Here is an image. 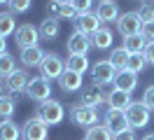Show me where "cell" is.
Masks as SVG:
<instances>
[{"mask_svg":"<svg viewBox=\"0 0 154 140\" xmlns=\"http://www.w3.org/2000/svg\"><path fill=\"white\" fill-rule=\"evenodd\" d=\"M68 114H70V119H72L75 126H79V129H84V131L91 129V126H96L98 119H100L98 107H89V105H84V103H75V105H70Z\"/></svg>","mask_w":154,"mask_h":140,"instance_id":"cell-1","label":"cell"},{"mask_svg":"<svg viewBox=\"0 0 154 140\" xmlns=\"http://www.w3.org/2000/svg\"><path fill=\"white\" fill-rule=\"evenodd\" d=\"M35 117H38V119H42L47 126H56V124H61V121H63L66 110H63V105H61L58 101L49 98V101H45V103H38Z\"/></svg>","mask_w":154,"mask_h":140,"instance_id":"cell-2","label":"cell"},{"mask_svg":"<svg viewBox=\"0 0 154 140\" xmlns=\"http://www.w3.org/2000/svg\"><path fill=\"white\" fill-rule=\"evenodd\" d=\"M66 73V61L61 58L58 54H47L45 56V61L40 63V77H45V79H58L61 75Z\"/></svg>","mask_w":154,"mask_h":140,"instance_id":"cell-3","label":"cell"},{"mask_svg":"<svg viewBox=\"0 0 154 140\" xmlns=\"http://www.w3.org/2000/svg\"><path fill=\"white\" fill-rule=\"evenodd\" d=\"M26 98L35 103H45L51 98V82L45 77H30L28 86H26Z\"/></svg>","mask_w":154,"mask_h":140,"instance_id":"cell-4","label":"cell"},{"mask_svg":"<svg viewBox=\"0 0 154 140\" xmlns=\"http://www.w3.org/2000/svg\"><path fill=\"white\" fill-rule=\"evenodd\" d=\"M149 112H152V110H149L143 101L131 103L128 110H126V119H128V124H131V129H143V126H147L149 119H152Z\"/></svg>","mask_w":154,"mask_h":140,"instance_id":"cell-5","label":"cell"},{"mask_svg":"<svg viewBox=\"0 0 154 140\" xmlns=\"http://www.w3.org/2000/svg\"><path fill=\"white\" fill-rule=\"evenodd\" d=\"M47 135H49V126L38 117L26 119L21 126V138L23 140H47Z\"/></svg>","mask_w":154,"mask_h":140,"instance_id":"cell-6","label":"cell"},{"mask_svg":"<svg viewBox=\"0 0 154 140\" xmlns=\"http://www.w3.org/2000/svg\"><path fill=\"white\" fill-rule=\"evenodd\" d=\"M115 77H117V68L110 61H96L91 65V79H94V84H100V86L115 84Z\"/></svg>","mask_w":154,"mask_h":140,"instance_id":"cell-7","label":"cell"},{"mask_svg":"<svg viewBox=\"0 0 154 140\" xmlns=\"http://www.w3.org/2000/svg\"><path fill=\"white\" fill-rule=\"evenodd\" d=\"M117 30L122 33V37H128V35H135L143 30V19L138 12H124L122 17L117 19Z\"/></svg>","mask_w":154,"mask_h":140,"instance_id":"cell-8","label":"cell"},{"mask_svg":"<svg viewBox=\"0 0 154 140\" xmlns=\"http://www.w3.org/2000/svg\"><path fill=\"white\" fill-rule=\"evenodd\" d=\"M14 40L21 49H28V47H38V40H40V30L33 23H21L14 33Z\"/></svg>","mask_w":154,"mask_h":140,"instance_id":"cell-9","label":"cell"},{"mask_svg":"<svg viewBox=\"0 0 154 140\" xmlns=\"http://www.w3.org/2000/svg\"><path fill=\"white\" fill-rule=\"evenodd\" d=\"M66 49H68V56H87L89 49H91V37L82 35V33L75 30V33L66 40Z\"/></svg>","mask_w":154,"mask_h":140,"instance_id":"cell-10","label":"cell"},{"mask_svg":"<svg viewBox=\"0 0 154 140\" xmlns=\"http://www.w3.org/2000/svg\"><path fill=\"white\" fill-rule=\"evenodd\" d=\"M105 129L112 133V135H119V133H124V131L131 129V124L126 119V112L122 110H107L105 112Z\"/></svg>","mask_w":154,"mask_h":140,"instance_id":"cell-11","label":"cell"},{"mask_svg":"<svg viewBox=\"0 0 154 140\" xmlns=\"http://www.w3.org/2000/svg\"><path fill=\"white\" fill-rule=\"evenodd\" d=\"M79 103H84L89 107H98V105L107 103V93H105V89H103L100 84H87V86L82 89Z\"/></svg>","mask_w":154,"mask_h":140,"instance_id":"cell-12","label":"cell"},{"mask_svg":"<svg viewBox=\"0 0 154 140\" xmlns=\"http://www.w3.org/2000/svg\"><path fill=\"white\" fill-rule=\"evenodd\" d=\"M98 28H100V19L96 17V12H87V14H79L75 19V30L82 35H94Z\"/></svg>","mask_w":154,"mask_h":140,"instance_id":"cell-13","label":"cell"},{"mask_svg":"<svg viewBox=\"0 0 154 140\" xmlns=\"http://www.w3.org/2000/svg\"><path fill=\"white\" fill-rule=\"evenodd\" d=\"M96 17L100 19V23H117V19L122 17L119 14V5L115 0H107V2H100L96 9Z\"/></svg>","mask_w":154,"mask_h":140,"instance_id":"cell-14","label":"cell"},{"mask_svg":"<svg viewBox=\"0 0 154 140\" xmlns=\"http://www.w3.org/2000/svg\"><path fill=\"white\" fill-rule=\"evenodd\" d=\"M131 103H133V101H131V93L122 91V89H112V91L107 93V107H110V110H122V112H126Z\"/></svg>","mask_w":154,"mask_h":140,"instance_id":"cell-15","label":"cell"},{"mask_svg":"<svg viewBox=\"0 0 154 140\" xmlns=\"http://www.w3.org/2000/svg\"><path fill=\"white\" fill-rule=\"evenodd\" d=\"M135 86H138V75H135V73H131L128 68L117 73V77H115V89H122V91H126V93H133Z\"/></svg>","mask_w":154,"mask_h":140,"instance_id":"cell-16","label":"cell"},{"mask_svg":"<svg viewBox=\"0 0 154 140\" xmlns=\"http://www.w3.org/2000/svg\"><path fill=\"white\" fill-rule=\"evenodd\" d=\"M5 82H7V91H10V93H19V91H26L30 77H28L26 70H14Z\"/></svg>","mask_w":154,"mask_h":140,"instance_id":"cell-17","label":"cell"},{"mask_svg":"<svg viewBox=\"0 0 154 140\" xmlns=\"http://www.w3.org/2000/svg\"><path fill=\"white\" fill-rule=\"evenodd\" d=\"M58 86H61L66 93L79 91V89H82V75H79V73H72V70H66V73L58 77Z\"/></svg>","mask_w":154,"mask_h":140,"instance_id":"cell-18","label":"cell"},{"mask_svg":"<svg viewBox=\"0 0 154 140\" xmlns=\"http://www.w3.org/2000/svg\"><path fill=\"white\" fill-rule=\"evenodd\" d=\"M45 51L40 47H28V49H21V63L26 68H40V63L45 61Z\"/></svg>","mask_w":154,"mask_h":140,"instance_id":"cell-19","label":"cell"},{"mask_svg":"<svg viewBox=\"0 0 154 140\" xmlns=\"http://www.w3.org/2000/svg\"><path fill=\"white\" fill-rule=\"evenodd\" d=\"M147 40H145L143 33H135V35H128L124 37V49L128 51V54L133 56V54H145V49H147Z\"/></svg>","mask_w":154,"mask_h":140,"instance_id":"cell-20","label":"cell"},{"mask_svg":"<svg viewBox=\"0 0 154 140\" xmlns=\"http://www.w3.org/2000/svg\"><path fill=\"white\" fill-rule=\"evenodd\" d=\"M47 12H49V17H54V19H77L79 17L72 5H58L54 0L47 2Z\"/></svg>","mask_w":154,"mask_h":140,"instance_id":"cell-21","label":"cell"},{"mask_svg":"<svg viewBox=\"0 0 154 140\" xmlns=\"http://www.w3.org/2000/svg\"><path fill=\"white\" fill-rule=\"evenodd\" d=\"M91 47H96V49H110L112 47V30L107 26H100L91 35Z\"/></svg>","mask_w":154,"mask_h":140,"instance_id":"cell-22","label":"cell"},{"mask_svg":"<svg viewBox=\"0 0 154 140\" xmlns=\"http://www.w3.org/2000/svg\"><path fill=\"white\" fill-rule=\"evenodd\" d=\"M40 37H45V40H54V37H58V33H61V23H58V19L54 17H47L42 23H40Z\"/></svg>","mask_w":154,"mask_h":140,"instance_id":"cell-23","label":"cell"},{"mask_svg":"<svg viewBox=\"0 0 154 140\" xmlns=\"http://www.w3.org/2000/svg\"><path fill=\"white\" fill-rule=\"evenodd\" d=\"M19 138H21V129L14 124V119L0 121V140H19Z\"/></svg>","mask_w":154,"mask_h":140,"instance_id":"cell-24","label":"cell"},{"mask_svg":"<svg viewBox=\"0 0 154 140\" xmlns=\"http://www.w3.org/2000/svg\"><path fill=\"white\" fill-rule=\"evenodd\" d=\"M17 19L12 12H0V37H7L12 33H17Z\"/></svg>","mask_w":154,"mask_h":140,"instance_id":"cell-25","label":"cell"},{"mask_svg":"<svg viewBox=\"0 0 154 140\" xmlns=\"http://www.w3.org/2000/svg\"><path fill=\"white\" fill-rule=\"evenodd\" d=\"M128 58H131V54L126 51L124 47H119V49H112V54H110V58H107V61L115 65L117 73H119V70H126V65H128Z\"/></svg>","mask_w":154,"mask_h":140,"instance_id":"cell-26","label":"cell"},{"mask_svg":"<svg viewBox=\"0 0 154 140\" xmlns=\"http://www.w3.org/2000/svg\"><path fill=\"white\" fill-rule=\"evenodd\" d=\"M84 140H115V135H112V133L105 129V124H96V126L87 129Z\"/></svg>","mask_w":154,"mask_h":140,"instance_id":"cell-27","label":"cell"},{"mask_svg":"<svg viewBox=\"0 0 154 140\" xmlns=\"http://www.w3.org/2000/svg\"><path fill=\"white\" fill-rule=\"evenodd\" d=\"M87 68H89V58H87V56H68L66 70H72V73L84 75V73H87Z\"/></svg>","mask_w":154,"mask_h":140,"instance_id":"cell-28","label":"cell"},{"mask_svg":"<svg viewBox=\"0 0 154 140\" xmlns=\"http://www.w3.org/2000/svg\"><path fill=\"white\" fill-rule=\"evenodd\" d=\"M14 110H17V103H14V98H12V96H2V98H0V121L12 119Z\"/></svg>","mask_w":154,"mask_h":140,"instance_id":"cell-29","label":"cell"},{"mask_svg":"<svg viewBox=\"0 0 154 140\" xmlns=\"http://www.w3.org/2000/svg\"><path fill=\"white\" fill-rule=\"evenodd\" d=\"M14 70H17V61H14V56H12V54L0 56V77H5V79H7Z\"/></svg>","mask_w":154,"mask_h":140,"instance_id":"cell-30","label":"cell"},{"mask_svg":"<svg viewBox=\"0 0 154 140\" xmlns=\"http://www.w3.org/2000/svg\"><path fill=\"white\" fill-rule=\"evenodd\" d=\"M145 65H147V58H145V54H133L131 56V58H128V65H126V68H128V70H131V73H143L145 70Z\"/></svg>","mask_w":154,"mask_h":140,"instance_id":"cell-31","label":"cell"},{"mask_svg":"<svg viewBox=\"0 0 154 140\" xmlns=\"http://www.w3.org/2000/svg\"><path fill=\"white\" fill-rule=\"evenodd\" d=\"M30 5H33V0H10L12 14H23V12L30 9Z\"/></svg>","mask_w":154,"mask_h":140,"instance_id":"cell-32","label":"cell"},{"mask_svg":"<svg viewBox=\"0 0 154 140\" xmlns=\"http://www.w3.org/2000/svg\"><path fill=\"white\" fill-rule=\"evenodd\" d=\"M70 5L75 7L77 14H87V12H91V5H94V0H72Z\"/></svg>","mask_w":154,"mask_h":140,"instance_id":"cell-33","label":"cell"},{"mask_svg":"<svg viewBox=\"0 0 154 140\" xmlns=\"http://www.w3.org/2000/svg\"><path fill=\"white\" fill-rule=\"evenodd\" d=\"M138 14H140V19H143V23L154 21V2L152 5H143V7L138 9Z\"/></svg>","mask_w":154,"mask_h":140,"instance_id":"cell-34","label":"cell"},{"mask_svg":"<svg viewBox=\"0 0 154 140\" xmlns=\"http://www.w3.org/2000/svg\"><path fill=\"white\" fill-rule=\"evenodd\" d=\"M143 103L149 107V110H154V84L145 89V93H143Z\"/></svg>","mask_w":154,"mask_h":140,"instance_id":"cell-35","label":"cell"},{"mask_svg":"<svg viewBox=\"0 0 154 140\" xmlns=\"http://www.w3.org/2000/svg\"><path fill=\"white\" fill-rule=\"evenodd\" d=\"M145 35V40L147 42H154V21H147V23H143V30H140Z\"/></svg>","mask_w":154,"mask_h":140,"instance_id":"cell-36","label":"cell"},{"mask_svg":"<svg viewBox=\"0 0 154 140\" xmlns=\"http://www.w3.org/2000/svg\"><path fill=\"white\" fill-rule=\"evenodd\" d=\"M145 58H147V63H149V65H154V42L147 45V49H145Z\"/></svg>","mask_w":154,"mask_h":140,"instance_id":"cell-37","label":"cell"},{"mask_svg":"<svg viewBox=\"0 0 154 140\" xmlns=\"http://www.w3.org/2000/svg\"><path fill=\"white\" fill-rule=\"evenodd\" d=\"M115 140H135V133H133V129H128V131H124V133L115 135Z\"/></svg>","mask_w":154,"mask_h":140,"instance_id":"cell-38","label":"cell"},{"mask_svg":"<svg viewBox=\"0 0 154 140\" xmlns=\"http://www.w3.org/2000/svg\"><path fill=\"white\" fill-rule=\"evenodd\" d=\"M5 91H7V82H5V77H0V98L5 96Z\"/></svg>","mask_w":154,"mask_h":140,"instance_id":"cell-39","label":"cell"},{"mask_svg":"<svg viewBox=\"0 0 154 140\" xmlns=\"http://www.w3.org/2000/svg\"><path fill=\"white\" fill-rule=\"evenodd\" d=\"M7 54V42H5V37H0V56Z\"/></svg>","mask_w":154,"mask_h":140,"instance_id":"cell-40","label":"cell"},{"mask_svg":"<svg viewBox=\"0 0 154 140\" xmlns=\"http://www.w3.org/2000/svg\"><path fill=\"white\" fill-rule=\"evenodd\" d=\"M54 2H58V5H70L72 0H54Z\"/></svg>","mask_w":154,"mask_h":140,"instance_id":"cell-41","label":"cell"},{"mask_svg":"<svg viewBox=\"0 0 154 140\" xmlns=\"http://www.w3.org/2000/svg\"><path fill=\"white\" fill-rule=\"evenodd\" d=\"M143 140H154V133H147V135H145Z\"/></svg>","mask_w":154,"mask_h":140,"instance_id":"cell-42","label":"cell"},{"mask_svg":"<svg viewBox=\"0 0 154 140\" xmlns=\"http://www.w3.org/2000/svg\"><path fill=\"white\" fill-rule=\"evenodd\" d=\"M138 2H143V5H152L154 0H138Z\"/></svg>","mask_w":154,"mask_h":140,"instance_id":"cell-43","label":"cell"},{"mask_svg":"<svg viewBox=\"0 0 154 140\" xmlns=\"http://www.w3.org/2000/svg\"><path fill=\"white\" fill-rule=\"evenodd\" d=\"M0 5H10V0H0Z\"/></svg>","mask_w":154,"mask_h":140,"instance_id":"cell-44","label":"cell"},{"mask_svg":"<svg viewBox=\"0 0 154 140\" xmlns=\"http://www.w3.org/2000/svg\"><path fill=\"white\" fill-rule=\"evenodd\" d=\"M100 2H107V0H100Z\"/></svg>","mask_w":154,"mask_h":140,"instance_id":"cell-45","label":"cell"}]
</instances>
